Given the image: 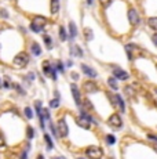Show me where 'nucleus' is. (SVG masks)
<instances>
[{
  "instance_id": "39",
  "label": "nucleus",
  "mask_w": 157,
  "mask_h": 159,
  "mask_svg": "<svg viewBox=\"0 0 157 159\" xmlns=\"http://www.w3.org/2000/svg\"><path fill=\"white\" fill-rule=\"evenodd\" d=\"M53 159H65L63 156H55V158H53Z\"/></svg>"
},
{
  "instance_id": "21",
  "label": "nucleus",
  "mask_w": 157,
  "mask_h": 159,
  "mask_svg": "<svg viewBox=\"0 0 157 159\" xmlns=\"http://www.w3.org/2000/svg\"><path fill=\"white\" fill-rule=\"evenodd\" d=\"M44 43H45V47H47V49H53V42H51V37L50 36H47V35H45L44 36Z\"/></svg>"
},
{
  "instance_id": "3",
  "label": "nucleus",
  "mask_w": 157,
  "mask_h": 159,
  "mask_svg": "<svg viewBox=\"0 0 157 159\" xmlns=\"http://www.w3.org/2000/svg\"><path fill=\"white\" fill-rule=\"evenodd\" d=\"M85 154H87V156L91 159H101L103 152L99 147H88V148L85 150Z\"/></svg>"
},
{
  "instance_id": "22",
  "label": "nucleus",
  "mask_w": 157,
  "mask_h": 159,
  "mask_svg": "<svg viewBox=\"0 0 157 159\" xmlns=\"http://www.w3.org/2000/svg\"><path fill=\"white\" fill-rule=\"evenodd\" d=\"M44 140H45V143H47V145H48L50 150H53V148H54V144H53V140H51V137H50L48 134H45V136H44Z\"/></svg>"
},
{
  "instance_id": "34",
  "label": "nucleus",
  "mask_w": 157,
  "mask_h": 159,
  "mask_svg": "<svg viewBox=\"0 0 157 159\" xmlns=\"http://www.w3.org/2000/svg\"><path fill=\"white\" fill-rule=\"evenodd\" d=\"M149 138H150V140H152V141H154V143H157V137L156 136H153V134H149Z\"/></svg>"
},
{
  "instance_id": "27",
  "label": "nucleus",
  "mask_w": 157,
  "mask_h": 159,
  "mask_svg": "<svg viewBox=\"0 0 157 159\" xmlns=\"http://www.w3.org/2000/svg\"><path fill=\"white\" fill-rule=\"evenodd\" d=\"M84 107H85L87 109H88V111H91V109H92V104H91V102H90L88 100H87V98L84 100Z\"/></svg>"
},
{
  "instance_id": "4",
  "label": "nucleus",
  "mask_w": 157,
  "mask_h": 159,
  "mask_svg": "<svg viewBox=\"0 0 157 159\" xmlns=\"http://www.w3.org/2000/svg\"><path fill=\"white\" fill-rule=\"evenodd\" d=\"M43 71H44L45 76L53 77V79L57 77V75H55V68H53V67L50 65L48 61H44V62H43Z\"/></svg>"
},
{
  "instance_id": "15",
  "label": "nucleus",
  "mask_w": 157,
  "mask_h": 159,
  "mask_svg": "<svg viewBox=\"0 0 157 159\" xmlns=\"http://www.w3.org/2000/svg\"><path fill=\"white\" fill-rule=\"evenodd\" d=\"M69 32H70V37H72V39H75V36L77 35V29H76V25H75V22L69 24Z\"/></svg>"
},
{
  "instance_id": "6",
  "label": "nucleus",
  "mask_w": 157,
  "mask_h": 159,
  "mask_svg": "<svg viewBox=\"0 0 157 159\" xmlns=\"http://www.w3.org/2000/svg\"><path fill=\"white\" fill-rule=\"evenodd\" d=\"M58 133L59 136L62 137H66L67 136V125L65 122V119H59L58 122Z\"/></svg>"
},
{
  "instance_id": "17",
  "label": "nucleus",
  "mask_w": 157,
  "mask_h": 159,
  "mask_svg": "<svg viewBox=\"0 0 157 159\" xmlns=\"http://www.w3.org/2000/svg\"><path fill=\"white\" fill-rule=\"evenodd\" d=\"M148 24H149V26L152 28V29L157 31V17H152V18H149Z\"/></svg>"
},
{
  "instance_id": "5",
  "label": "nucleus",
  "mask_w": 157,
  "mask_h": 159,
  "mask_svg": "<svg viewBox=\"0 0 157 159\" xmlns=\"http://www.w3.org/2000/svg\"><path fill=\"white\" fill-rule=\"evenodd\" d=\"M83 90L85 93H95V91L98 90V86H97V83L92 82V80H85L83 83Z\"/></svg>"
},
{
  "instance_id": "12",
  "label": "nucleus",
  "mask_w": 157,
  "mask_h": 159,
  "mask_svg": "<svg viewBox=\"0 0 157 159\" xmlns=\"http://www.w3.org/2000/svg\"><path fill=\"white\" fill-rule=\"evenodd\" d=\"M70 89H72V94H73V98H75V101L77 102V105H80V93H79V89H77L76 85H72L70 86Z\"/></svg>"
},
{
  "instance_id": "16",
  "label": "nucleus",
  "mask_w": 157,
  "mask_h": 159,
  "mask_svg": "<svg viewBox=\"0 0 157 159\" xmlns=\"http://www.w3.org/2000/svg\"><path fill=\"white\" fill-rule=\"evenodd\" d=\"M108 85L110 86V89H113V90H117V89H119V85H117V82H116V79H114V77H109V79H108Z\"/></svg>"
},
{
  "instance_id": "24",
  "label": "nucleus",
  "mask_w": 157,
  "mask_h": 159,
  "mask_svg": "<svg viewBox=\"0 0 157 159\" xmlns=\"http://www.w3.org/2000/svg\"><path fill=\"white\" fill-rule=\"evenodd\" d=\"M106 143H108V144H114V143H116V138H114V136H112V134L106 136Z\"/></svg>"
},
{
  "instance_id": "20",
  "label": "nucleus",
  "mask_w": 157,
  "mask_h": 159,
  "mask_svg": "<svg viewBox=\"0 0 157 159\" xmlns=\"http://www.w3.org/2000/svg\"><path fill=\"white\" fill-rule=\"evenodd\" d=\"M59 39H61L62 42L66 40V31H65V28L63 26L59 28Z\"/></svg>"
},
{
  "instance_id": "40",
  "label": "nucleus",
  "mask_w": 157,
  "mask_h": 159,
  "mask_svg": "<svg viewBox=\"0 0 157 159\" xmlns=\"http://www.w3.org/2000/svg\"><path fill=\"white\" fill-rule=\"evenodd\" d=\"M154 150H156V151H157V145H156V147H154Z\"/></svg>"
},
{
  "instance_id": "7",
  "label": "nucleus",
  "mask_w": 157,
  "mask_h": 159,
  "mask_svg": "<svg viewBox=\"0 0 157 159\" xmlns=\"http://www.w3.org/2000/svg\"><path fill=\"white\" fill-rule=\"evenodd\" d=\"M128 19L132 25H138L139 24V15L138 13L135 11V9H130L128 10Z\"/></svg>"
},
{
  "instance_id": "37",
  "label": "nucleus",
  "mask_w": 157,
  "mask_h": 159,
  "mask_svg": "<svg viewBox=\"0 0 157 159\" xmlns=\"http://www.w3.org/2000/svg\"><path fill=\"white\" fill-rule=\"evenodd\" d=\"M153 42H154V43L157 44V35H154V36H153Z\"/></svg>"
},
{
  "instance_id": "31",
  "label": "nucleus",
  "mask_w": 157,
  "mask_h": 159,
  "mask_svg": "<svg viewBox=\"0 0 157 159\" xmlns=\"http://www.w3.org/2000/svg\"><path fill=\"white\" fill-rule=\"evenodd\" d=\"M28 137H29V138L33 137V129H32V127H28Z\"/></svg>"
},
{
  "instance_id": "25",
  "label": "nucleus",
  "mask_w": 157,
  "mask_h": 159,
  "mask_svg": "<svg viewBox=\"0 0 157 159\" xmlns=\"http://www.w3.org/2000/svg\"><path fill=\"white\" fill-rule=\"evenodd\" d=\"M58 105H59L58 98H55V100H51V101H50V107H51V108H58Z\"/></svg>"
},
{
  "instance_id": "33",
  "label": "nucleus",
  "mask_w": 157,
  "mask_h": 159,
  "mask_svg": "<svg viewBox=\"0 0 157 159\" xmlns=\"http://www.w3.org/2000/svg\"><path fill=\"white\" fill-rule=\"evenodd\" d=\"M14 87H15V89H17V90H18L19 93H21V94H25V93H23V90H22V89H21V87L18 86V85H17V83H15V85H14Z\"/></svg>"
},
{
  "instance_id": "2",
  "label": "nucleus",
  "mask_w": 157,
  "mask_h": 159,
  "mask_svg": "<svg viewBox=\"0 0 157 159\" xmlns=\"http://www.w3.org/2000/svg\"><path fill=\"white\" fill-rule=\"evenodd\" d=\"M13 62L17 68H23V67H26L28 62H29V57H28L26 53H19V54L14 58Z\"/></svg>"
},
{
  "instance_id": "10",
  "label": "nucleus",
  "mask_w": 157,
  "mask_h": 159,
  "mask_svg": "<svg viewBox=\"0 0 157 159\" xmlns=\"http://www.w3.org/2000/svg\"><path fill=\"white\" fill-rule=\"evenodd\" d=\"M114 76L117 77V79H120V80H127L128 79V73L126 72V71H123V69H114Z\"/></svg>"
},
{
  "instance_id": "41",
  "label": "nucleus",
  "mask_w": 157,
  "mask_h": 159,
  "mask_svg": "<svg viewBox=\"0 0 157 159\" xmlns=\"http://www.w3.org/2000/svg\"><path fill=\"white\" fill-rule=\"evenodd\" d=\"M79 159H83V158H79Z\"/></svg>"
},
{
  "instance_id": "26",
  "label": "nucleus",
  "mask_w": 157,
  "mask_h": 159,
  "mask_svg": "<svg viewBox=\"0 0 157 159\" xmlns=\"http://www.w3.org/2000/svg\"><path fill=\"white\" fill-rule=\"evenodd\" d=\"M25 115H26L28 119H32L33 118V112H32V109L28 107V108H25Z\"/></svg>"
},
{
  "instance_id": "38",
  "label": "nucleus",
  "mask_w": 157,
  "mask_h": 159,
  "mask_svg": "<svg viewBox=\"0 0 157 159\" xmlns=\"http://www.w3.org/2000/svg\"><path fill=\"white\" fill-rule=\"evenodd\" d=\"M37 159H44V156L43 155H37Z\"/></svg>"
},
{
  "instance_id": "19",
  "label": "nucleus",
  "mask_w": 157,
  "mask_h": 159,
  "mask_svg": "<svg viewBox=\"0 0 157 159\" xmlns=\"http://www.w3.org/2000/svg\"><path fill=\"white\" fill-rule=\"evenodd\" d=\"M35 108H36V112L39 115V118L41 116V112H43V109H41V101H35Z\"/></svg>"
},
{
  "instance_id": "30",
  "label": "nucleus",
  "mask_w": 157,
  "mask_h": 159,
  "mask_svg": "<svg viewBox=\"0 0 157 159\" xmlns=\"http://www.w3.org/2000/svg\"><path fill=\"white\" fill-rule=\"evenodd\" d=\"M126 93L128 94V97H130V95H134V90H132L131 87H128V86L126 87Z\"/></svg>"
},
{
  "instance_id": "35",
  "label": "nucleus",
  "mask_w": 157,
  "mask_h": 159,
  "mask_svg": "<svg viewBox=\"0 0 157 159\" xmlns=\"http://www.w3.org/2000/svg\"><path fill=\"white\" fill-rule=\"evenodd\" d=\"M57 68H58L59 71H63V65L61 62H58V64H57Z\"/></svg>"
},
{
  "instance_id": "28",
  "label": "nucleus",
  "mask_w": 157,
  "mask_h": 159,
  "mask_svg": "<svg viewBox=\"0 0 157 159\" xmlns=\"http://www.w3.org/2000/svg\"><path fill=\"white\" fill-rule=\"evenodd\" d=\"M99 1H101V4H102L103 7H108V6L110 4V1H112V0H99Z\"/></svg>"
},
{
  "instance_id": "23",
  "label": "nucleus",
  "mask_w": 157,
  "mask_h": 159,
  "mask_svg": "<svg viewBox=\"0 0 157 159\" xmlns=\"http://www.w3.org/2000/svg\"><path fill=\"white\" fill-rule=\"evenodd\" d=\"M72 50H73V51H72L73 54L79 55V57H81V55H83V53H81V50H80V47H79V46H73Z\"/></svg>"
},
{
  "instance_id": "13",
  "label": "nucleus",
  "mask_w": 157,
  "mask_h": 159,
  "mask_svg": "<svg viewBox=\"0 0 157 159\" xmlns=\"http://www.w3.org/2000/svg\"><path fill=\"white\" fill-rule=\"evenodd\" d=\"M51 14H57L59 11V0H51Z\"/></svg>"
},
{
  "instance_id": "32",
  "label": "nucleus",
  "mask_w": 157,
  "mask_h": 159,
  "mask_svg": "<svg viewBox=\"0 0 157 159\" xmlns=\"http://www.w3.org/2000/svg\"><path fill=\"white\" fill-rule=\"evenodd\" d=\"M3 145H4V137L0 133V147H3Z\"/></svg>"
},
{
  "instance_id": "29",
  "label": "nucleus",
  "mask_w": 157,
  "mask_h": 159,
  "mask_svg": "<svg viewBox=\"0 0 157 159\" xmlns=\"http://www.w3.org/2000/svg\"><path fill=\"white\" fill-rule=\"evenodd\" d=\"M10 83H11V82H10V79H9L7 76H6V77H4V87H6V89L11 87V85H10Z\"/></svg>"
},
{
  "instance_id": "9",
  "label": "nucleus",
  "mask_w": 157,
  "mask_h": 159,
  "mask_svg": "<svg viewBox=\"0 0 157 159\" xmlns=\"http://www.w3.org/2000/svg\"><path fill=\"white\" fill-rule=\"evenodd\" d=\"M76 123L81 127V129H90V120L87 118H84V116H79V118L76 119Z\"/></svg>"
},
{
  "instance_id": "42",
  "label": "nucleus",
  "mask_w": 157,
  "mask_h": 159,
  "mask_svg": "<svg viewBox=\"0 0 157 159\" xmlns=\"http://www.w3.org/2000/svg\"><path fill=\"white\" fill-rule=\"evenodd\" d=\"M88 1H91V0H88Z\"/></svg>"
},
{
  "instance_id": "36",
  "label": "nucleus",
  "mask_w": 157,
  "mask_h": 159,
  "mask_svg": "<svg viewBox=\"0 0 157 159\" xmlns=\"http://www.w3.org/2000/svg\"><path fill=\"white\" fill-rule=\"evenodd\" d=\"M21 159H28L26 158V151H23L22 154H21Z\"/></svg>"
},
{
  "instance_id": "11",
  "label": "nucleus",
  "mask_w": 157,
  "mask_h": 159,
  "mask_svg": "<svg viewBox=\"0 0 157 159\" xmlns=\"http://www.w3.org/2000/svg\"><path fill=\"white\" fill-rule=\"evenodd\" d=\"M81 69H83V72H84L85 75H88V76H91V77L97 76V72H95L92 68H90L88 65H85V64H83V65H81Z\"/></svg>"
},
{
  "instance_id": "18",
  "label": "nucleus",
  "mask_w": 157,
  "mask_h": 159,
  "mask_svg": "<svg viewBox=\"0 0 157 159\" xmlns=\"http://www.w3.org/2000/svg\"><path fill=\"white\" fill-rule=\"evenodd\" d=\"M84 37H85V40H92L94 35H92V31H91L90 28H85L84 29Z\"/></svg>"
},
{
  "instance_id": "1",
  "label": "nucleus",
  "mask_w": 157,
  "mask_h": 159,
  "mask_svg": "<svg viewBox=\"0 0 157 159\" xmlns=\"http://www.w3.org/2000/svg\"><path fill=\"white\" fill-rule=\"evenodd\" d=\"M47 24V19L44 18V17H40V15H37V17H35L33 18V21H32L31 24V29L33 32H40L43 28H44V25Z\"/></svg>"
},
{
  "instance_id": "14",
  "label": "nucleus",
  "mask_w": 157,
  "mask_h": 159,
  "mask_svg": "<svg viewBox=\"0 0 157 159\" xmlns=\"http://www.w3.org/2000/svg\"><path fill=\"white\" fill-rule=\"evenodd\" d=\"M31 50H32V53L35 55H39L41 53V49H40V46L37 44V43H32V46H31Z\"/></svg>"
},
{
  "instance_id": "8",
  "label": "nucleus",
  "mask_w": 157,
  "mask_h": 159,
  "mask_svg": "<svg viewBox=\"0 0 157 159\" xmlns=\"http://www.w3.org/2000/svg\"><path fill=\"white\" fill-rule=\"evenodd\" d=\"M108 123L110 125V126H113V127H120L121 125H123V122H121V118H120V116H119L117 114L112 115V116L109 118Z\"/></svg>"
}]
</instances>
